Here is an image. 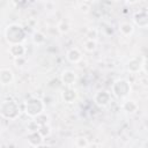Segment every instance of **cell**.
<instances>
[{"label":"cell","instance_id":"30bf717a","mask_svg":"<svg viewBox=\"0 0 148 148\" xmlns=\"http://www.w3.org/2000/svg\"><path fill=\"white\" fill-rule=\"evenodd\" d=\"M142 61H143V59H142ZM142 61H141L140 58H133V59H131L127 62V65H126L127 71L130 73H132V74L140 73V71L142 69Z\"/></svg>","mask_w":148,"mask_h":148},{"label":"cell","instance_id":"603a6c76","mask_svg":"<svg viewBox=\"0 0 148 148\" xmlns=\"http://www.w3.org/2000/svg\"><path fill=\"white\" fill-rule=\"evenodd\" d=\"M27 60L24 57H18V58H15V66L16 67H22L23 65H25Z\"/></svg>","mask_w":148,"mask_h":148},{"label":"cell","instance_id":"3957f363","mask_svg":"<svg viewBox=\"0 0 148 148\" xmlns=\"http://www.w3.org/2000/svg\"><path fill=\"white\" fill-rule=\"evenodd\" d=\"M131 83L125 79L116 80L111 86V94L117 98H126L131 94Z\"/></svg>","mask_w":148,"mask_h":148},{"label":"cell","instance_id":"7402d4cb","mask_svg":"<svg viewBox=\"0 0 148 148\" xmlns=\"http://www.w3.org/2000/svg\"><path fill=\"white\" fill-rule=\"evenodd\" d=\"M39 124L34 119V120H30L29 123H28V125H27V130H28V132H37L38 131V128H39Z\"/></svg>","mask_w":148,"mask_h":148},{"label":"cell","instance_id":"d6986e66","mask_svg":"<svg viewBox=\"0 0 148 148\" xmlns=\"http://www.w3.org/2000/svg\"><path fill=\"white\" fill-rule=\"evenodd\" d=\"M74 146L77 147V148H86V147L89 146V142H88V140H87L86 138H83V136H79V138L75 139V141H74Z\"/></svg>","mask_w":148,"mask_h":148},{"label":"cell","instance_id":"7a4b0ae2","mask_svg":"<svg viewBox=\"0 0 148 148\" xmlns=\"http://www.w3.org/2000/svg\"><path fill=\"white\" fill-rule=\"evenodd\" d=\"M0 114L6 119H16L20 116V106L13 99H5L0 103Z\"/></svg>","mask_w":148,"mask_h":148},{"label":"cell","instance_id":"83f0119b","mask_svg":"<svg viewBox=\"0 0 148 148\" xmlns=\"http://www.w3.org/2000/svg\"><path fill=\"white\" fill-rule=\"evenodd\" d=\"M110 1H118V0H110Z\"/></svg>","mask_w":148,"mask_h":148},{"label":"cell","instance_id":"8992f818","mask_svg":"<svg viewBox=\"0 0 148 148\" xmlns=\"http://www.w3.org/2000/svg\"><path fill=\"white\" fill-rule=\"evenodd\" d=\"M60 81L64 86L66 87H72L75 82H76V74L75 72L71 71V69H65L62 71L61 75H60Z\"/></svg>","mask_w":148,"mask_h":148},{"label":"cell","instance_id":"44dd1931","mask_svg":"<svg viewBox=\"0 0 148 148\" xmlns=\"http://www.w3.org/2000/svg\"><path fill=\"white\" fill-rule=\"evenodd\" d=\"M86 37H87V39L97 40V37H98V30H97L96 28H90V29H88V31L86 32Z\"/></svg>","mask_w":148,"mask_h":148},{"label":"cell","instance_id":"f1b7e54d","mask_svg":"<svg viewBox=\"0 0 148 148\" xmlns=\"http://www.w3.org/2000/svg\"><path fill=\"white\" fill-rule=\"evenodd\" d=\"M83 1H90V0H83Z\"/></svg>","mask_w":148,"mask_h":148},{"label":"cell","instance_id":"9a60e30c","mask_svg":"<svg viewBox=\"0 0 148 148\" xmlns=\"http://www.w3.org/2000/svg\"><path fill=\"white\" fill-rule=\"evenodd\" d=\"M119 31L123 36H130L134 32V27L130 22H123L119 25Z\"/></svg>","mask_w":148,"mask_h":148},{"label":"cell","instance_id":"2e32d148","mask_svg":"<svg viewBox=\"0 0 148 148\" xmlns=\"http://www.w3.org/2000/svg\"><path fill=\"white\" fill-rule=\"evenodd\" d=\"M57 30H58L60 34L65 35V34H67V32L71 30V24L68 23V21L62 20V21H60V22L58 23V25H57Z\"/></svg>","mask_w":148,"mask_h":148},{"label":"cell","instance_id":"6da1fadb","mask_svg":"<svg viewBox=\"0 0 148 148\" xmlns=\"http://www.w3.org/2000/svg\"><path fill=\"white\" fill-rule=\"evenodd\" d=\"M5 37H6V40L9 44L23 43L24 39H25V30L21 25L16 24V23H13V24H9L6 28Z\"/></svg>","mask_w":148,"mask_h":148},{"label":"cell","instance_id":"8fae6325","mask_svg":"<svg viewBox=\"0 0 148 148\" xmlns=\"http://www.w3.org/2000/svg\"><path fill=\"white\" fill-rule=\"evenodd\" d=\"M28 142L32 147H39V146H43L44 138L38 133V131L37 132H29V134H28Z\"/></svg>","mask_w":148,"mask_h":148},{"label":"cell","instance_id":"4316f807","mask_svg":"<svg viewBox=\"0 0 148 148\" xmlns=\"http://www.w3.org/2000/svg\"><path fill=\"white\" fill-rule=\"evenodd\" d=\"M1 86H2V83H1V81H0V88H1Z\"/></svg>","mask_w":148,"mask_h":148},{"label":"cell","instance_id":"cb8c5ba5","mask_svg":"<svg viewBox=\"0 0 148 148\" xmlns=\"http://www.w3.org/2000/svg\"><path fill=\"white\" fill-rule=\"evenodd\" d=\"M29 0H12V2L16 6H24Z\"/></svg>","mask_w":148,"mask_h":148},{"label":"cell","instance_id":"ffe728a7","mask_svg":"<svg viewBox=\"0 0 148 148\" xmlns=\"http://www.w3.org/2000/svg\"><path fill=\"white\" fill-rule=\"evenodd\" d=\"M38 133H39L43 138H47V136L51 134V127H50L47 124L40 125L39 128H38Z\"/></svg>","mask_w":148,"mask_h":148},{"label":"cell","instance_id":"ba28073f","mask_svg":"<svg viewBox=\"0 0 148 148\" xmlns=\"http://www.w3.org/2000/svg\"><path fill=\"white\" fill-rule=\"evenodd\" d=\"M133 22L140 28H147L148 25V14L146 10H139L133 15Z\"/></svg>","mask_w":148,"mask_h":148},{"label":"cell","instance_id":"d4e9b609","mask_svg":"<svg viewBox=\"0 0 148 148\" xmlns=\"http://www.w3.org/2000/svg\"><path fill=\"white\" fill-rule=\"evenodd\" d=\"M127 3H130V5H134V3H136L139 0H125Z\"/></svg>","mask_w":148,"mask_h":148},{"label":"cell","instance_id":"7c38bea8","mask_svg":"<svg viewBox=\"0 0 148 148\" xmlns=\"http://www.w3.org/2000/svg\"><path fill=\"white\" fill-rule=\"evenodd\" d=\"M9 53L14 57V58H18V57H24L25 56V47L23 46L22 43H18V44H10L9 46Z\"/></svg>","mask_w":148,"mask_h":148},{"label":"cell","instance_id":"484cf974","mask_svg":"<svg viewBox=\"0 0 148 148\" xmlns=\"http://www.w3.org/2000/svg\"><path fill=\"white\" fill-rule=\"evenodd\" d=\"M38 1H47V0H38Z\"/></svg>","mask_w":148,"mask_h":148},{"label":"cell","instance_id":"e0dca14e","mask_svg":"<svg viewBox=\"0 0 148 148\" xmlns=\"http://www.w3.org/2000/svg\"><path fill=\"white\" fill-rule=\"evenodd\" d=\"M32 40H34L35 44L40 45V44H43L45 42V35L43 32H40V31H36L32 35Z\"/></svg>","mask_w":148,"mask_h":148},{"label":"cell","instance_id":"52a82bcc","mask_svg":"<svg viewBox=\"0 0 148 148\" xmlns=\"http://www.w3.org/2000/svg\"><path fill=\"white\" fill-rule=\"evenodd\" d=\"M61 99L65 103H74L77 99V91L72 88V87H66L62 91H61Z\"/></svg>","mask_w":148,"mask_h":148},{"label":"cell","instance_id":"277c9868","mask_svg":"<svg viewBox=\"0 0 148 148\" xmlns=\"http://www.w3.org/2000/svg\"><path fill=\"white\" fill-rule=\"evenodd\" d=\"M44 109H45L44 102L40 98H37V97H32V98L28 99L24 104V112L30 118H35L38 114L43 113Z\"/></svg>","mask_w":148,"mask_h":148},{"label":"cell","instance_id":"5b68a950","mask_svg":"<svg viewBox=\"0 0 148 148\" xmlns=\"http://www.w3.org/2000/svg\"><path fill=\"white\" fill-rule=\"evenodd\" d=\"M94 102L96 105L104 108L106 105H109V103L111 102V94L106 90H99L95 94L94 96Z\"/></svg>","mask_w":148,"mask_h":148},{"label":"cell","instance_id":"ac0fdd59","mask_svg":"<svg viewBox=\"0 0 148 148\" xmlns=\"http://www.w3.org/2000/svg\"><path fill=\"white\" fill-rule=\"evenodd\" d=\"M84 50L88 52H94L97 47V40H91V39H87L83 44Z\"/></svg>","mask_w":148,"mask_h":148},{"label":"cell","instance_id":"9c48e42d","mask_svg":"<svg viewBox=\"0 0 148 148\" xmlns=\"http://www.w3.org/2000/svg\"><path fill=\"white\" fill-rule=\"evenodd\" d=\"M66 59L71 64H77L79 61L82 60V53L77 47H72L67 51L66 53Z\"/></svg>","mask_w":148,"mask_h":148},{"label":"cell","instance_id":"5bb4252c","mask_svg":"<svg viewBox=\"0 0 148 148\" xmlns=\"http://www.w3.org/2000/svg\"><path fill=\"white\" fill-rule=\"evenodd\" d=\"M121 109H123V111H125L126 113L132 114V113H135V112L138 111L139 105H138V103H136L135 101H133V99H126V101L121 104Z\"/></svg>","mask_w":148,"mask_h":148},{"label":"cell","instance_id":"4fadbf2b","mask_svg":"<svg viewBox=\"0 0 148 148\" xmlns=\"http://www.w3.org/2000/svg\"><path fill=\"white\" fill-rule=\"evenodd\" d=\"M14 80V73L9 68H0V81L2 84H9Z\"/></svg>","mask_w":148,"mask_h":148}]
</instances>
